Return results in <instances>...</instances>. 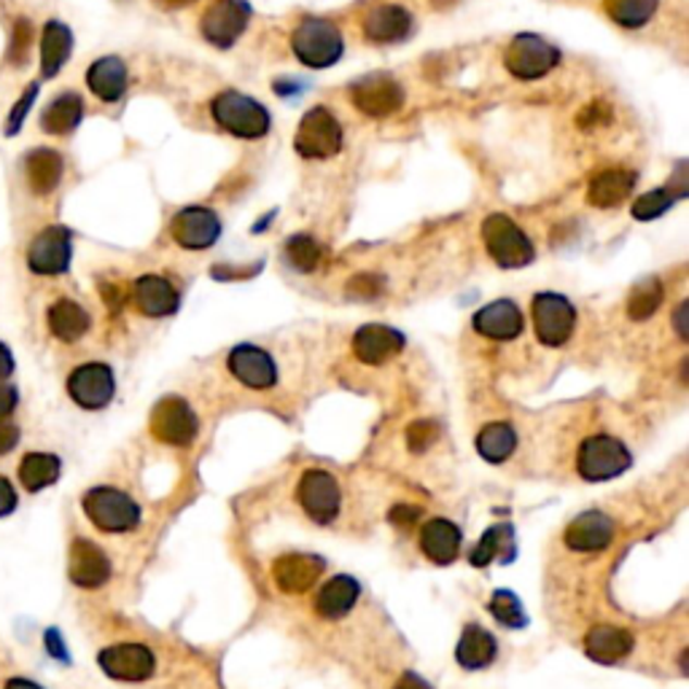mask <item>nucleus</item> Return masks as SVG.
Wrapping results in <instances>:
<instances>
[{
  "instance_id": "a18cd8bd",
  "label": "nucleus",
  "mask_w": 689,
  "mask_h": 689,
  "mask_svg": "<svg viewBox=\"0 0 689 689\" xmlns=\"http://www.w3.org/2000/svg\"><path fill=\"white\" fill-rule=\"evenodd\" d=\"M36 95H38V84H30V87L25 89V95H22L20 103L11 109L9 114V122H5V135H16L22 129V124H25L27 114H30L33 103H36Z\"/></svg>"
},
{
  "instance_id": "393cba45",
  "label": "nucleus",
  "mask_w": 689,
  "mask_h": 689,
  "mask_svg": "<svg viewBox=\"0 0 689 689\" xmlns=\"http://www.w3.org/2000/svg\"><path fill=\"white\" fill-rule=\"evenodd\" d=\"M461 528L444 517H434L421 530V550L437 566H448L461 552Z\"/></svg>"
},
{
  "instance_id": "c756f323",
  "label": "nucleus",
  "mask_w": 689,
  "mask_h": 689,
  "mask_svg": "<svg viewBox=\"0 0 689 689\" xmlns=\"http://www.w3.org/2000/svg\"><path fill=\"white\" fill-rule=\"evenodd\" d=\"M636 189V173L623 171V167H612V171L598 173L590 180V189H587V200L596 208H617Z\"/></svg>"
},
{
  "instance_id": "4be33fe9",
  "label": "nucleus",
  "mask_w": 689,
  "mask_h": 689,
  "mask_svg": "<svg viewBox=\"0 0 689 689\" xmlns=\"http://www.w3.org/2000/svg\"><path fill=\"white\" fill-rule=\"evenodd\" d=\"M402 348H404L402 331L391 329V326H383V324L361 326L353 337V353L355 359L364 361V364H383V361L393 359V355H397Z\"/></svg>"
},
{
  "instance_id": "bf43d9fd",
  "label": "nucleus",
  "mask_w": 689,
  "mask_h": 689,
  "mask_svg": "<svg viewBox=\"0 0 689 689\" xmlns=\"http://www.w3.org/2000/svg\"><path fill=\"white\" fill-rule=\"evenodd\" d=\"M3 689H43V687L36 685V681H30V679H11V681H5Z\"/></svg>"
},
{
  "instance_id": "ea45409f",
  "label": "nucleus",
  "mask_w": 689,
  "mask_h": 689,
  "mask_svg": "<svg viewBox=\"0 0 689 689\" xmlns=\"http://www.w3.org/2000/svg\"><path fill=\"white\" fill-rule=\"evenodd\" d=\"M286 256L291 262L293 270L299 273H315L324 262V248L315 237L310 235H293L291 240L286 242Z\"/></svg>"
},
{
  "instance_id": "bb28decb",
  "label": "nucleus",
  "mask_w": 689,
  "mask_h": 689,
  "mask_svg": "<svg viewBox=\"0 0 689 689\" xmlns=\"http://www.w3.org/2000/svg\"><path fill=\"white\" fill-rule=\"evenodd\" d=\"M87 84L95 98H100L103 103H116V100H122L127 95V65H124V60L114 58V54L100 58L87 71Z\"/></svg>"
},
{
  "instance_id": "4c0bfd02",
  "label": "nucleus",
  "mask_w": 689,
  "mask_h": 689,
  "mask_svg": "<svg viewBox=\"0 0 689 689\" xmlns=\"http://www.w3.org/2000/svg\"><path fill=\"white\" fill-rule=\"evenodd\" d=\"M657 5L660 0H606L603 9H606V14L612 16L619 27H625V30H638V27H643L652 20Z\"/></svg>"
},
{
  "instance_id": "f257e3e1",
  "label": "nucleus",
  "mask_w": 689,
  "mask_h": 689,
  "mask_svg": "<svg viewBox=\"0 0 689 689\" xmlns=\"http://www.w3.org/2000/svg\"><path fill=\"white\" fill-rule=\"evenodd\" d=\"M291 49L302 65L321 71V67H331L340 62L344 54V41L335 22L321 20V16H308L291 33Z\"/></svg>"
},
{
  "instance_id": "de8ad7c7",
  "label": "nucleus",
  "mask_w": 689,
  "mask_h": 689,
  "mask_svg": "<svg viewBox=\"0 0 689 689\" xmlns=\"http://www.w3.org/2000/svg\"><path fill=\"white\" fill-rule=\"evenodd\" d=\"M609 118H612L609 105L603 103V100H596V103H590L579 116H576V124H579L581 129H592L601 127V124H609Z\"/></svg>"
},
{
  "instance_id": "6e6d98bb",
  "label": "nucleus",
  "mask_w": 689,
  "mask_h": 689,
  "mask_svg": "<svg viewBox=\"0 0 689 689\" xmlns=\"http://www.w3.org/2000/svg\"><path fill=\"white\" fill-rule=\"evenodd\" d=\"M11 372H14V355H11V350L0 342V380L11 377Z\"/></svg>"
},
{
  "instance_id": "79ce46f5",
  "label": "nucleus",
  "mask_w": 689,
  "mask_h": 689,
  "mask_svg": "<svg viewBox=\"0 0 689 689\" xmlns=\"http://www.w3.org/2000/svg\"><path fill=\"white\" fill-rule=\"evenodd\" d=\"M679 200L681 197L676 195L674 189H668V186H665V189H654L649 191V195L638 197L636 205H632V216H636L638 222H652V218H660L663 213H668Z\"/></svg>"
},
{
  "instance_id": "e433bc0d",
  "label": "nucleus",
  "mask_w": 689,
  "mask_h": 689,
  "mask_svg": "<svg viewBox=\"0 0 689 689\" xmlns=\"http://www.w3.org/2000/svg\"><path fill=\"white\" fill-rule=\"evenodd\" d=\"M20 479L30 493L49 488L60 479V459L52 453H30L20 463Z\"/></svg>"
},
{
  "instance_id": "cd10ccee",
  "label": "nucleus",
  "mask_w": 689,
  "mask_h": 689,
  "mask_svg": "<svg viewBox=\"0 0 689 689\" xmlns=\"http://www.w3.org/2000/svg\"><path fill=\"white\" fill-rule=\"evenodd\" d=\"M499 654V643H496L493 632H488L483 625L472 623L466 625L461 632V641L455 647V660H459L461 668L466 671H483Z\"/></svg>"
},
{
  "instance_id": "0eeeda50",
  "label": "nucleus",
  "mask_w": 689,
  "mask_h": 689,
  "mask_svg": "<svg viewBox=\"0 0 689 689\" xmlns=\"http://www.w3.org/2000/svg\"><path fill=\"white\" fill-rule=\"evenodd\" d=\"M558 62H561V52L536 33H519L512 38L504 54L506 71L519 82H536V78L547 76L550 71H555Z\"/></svg>"
},
{
  "instance_id": "c03bdc74",
  "label": "nucleus",
  "mask_w": 689,
  "mask_h": 689,
  "mask_svg": "<svg viewBox=\"0 0 689 689\" xmlns=\"http://www.w3.org/2000/svg\"><path fill=\"white\" fill-rule=\"evenodd\" d=\"M33 47V25L27 20H16L11 27V47H9V62L11 65H25L27 54Z\"/></svg>"
},
{
  "instance_id": "f8f14e48",
  "label": "nucleus",
  "mask_w": 689,
  "mask_h": 689,
  "mask_svg": "<svg viewBox=\"0 0 689 689\" xmlns=\"http://www.w3.org/2000/svg\"><path fill=\"white\" fill-rule=\"evenodd\" d=\"M67 393L84 410H103L111 404L116 393L114 372L109 364L89 361V364L76 366L67 377Z\"/></svg>"
},
{
  "instance_id": "f704fd0d",
  "label": "nucleus",
  "mask_w": 689,
  "mask_h": 689,
  "mask_svg": "<svg viewBox=\"0 0 689 689\" xmlns=\"http://www.w3.org/2000/svg\"><path fill=\"white\" fill-rule=\"evenodd\" d=\"M84 118V100L76 92H62L58 100L47 105L41 124L49 135H67L82 124Z\"/></svg>"
},
{
  "instance_id": "7c9ffc66",
  "label": "nucleus",
  "mask_w": 689,
  "mask_h": 689,
  "mask_svg": "<svg viewBox=\"0 0 689 689\" xmlns=\"http://www.w3.org/2000/svg\"><path fill=\"white\" fill-rule=\"evenodd\" d=\"M515 528L510 523H499L488 528L479 539V544L472 550V566L485 568L490 563H512L515 561Z\"/></svg>"
},
{
  "instance_id": "f3484780",
  "label": "nucleus",
  "mask_w": 689,
  "mask_h": 689,
  "mask_svg": "<svg viewBox=\"0 0 689 689\" xmlns=\"http://www.w3.org/2000/svg\"><path fill=\"white\" fill-rule=\"evenodd\" d=\"M229 372L253 391H267L278 383V366L267 350L256 344H237L229 353Z\"/></svg>"
},
{
  "instance_id": "3c124183",
  "label": "nucleus",
  "mask_w": 689,
  "mask_h": 689,
  "mask_svg": "<svg viewBox=\"0 0 689 689\" xmlns=\"http://www.w3.org/2000/svg\"><path fill=\"white\" fill-rule=\"evenodd\" d=\"M16 442H20V428L14 423L0 421V455L11 453L16 448Z\"/></svg>"
},
{
  "instance_id": "9d476101",
  "label": "nucleus",
  "mask_w": 689,
  "mask_h": 689,
  "mask_svg": "<svg viewBox=\"0 0 689 689\" xmlns=\"http://www.w3.org/2000/svg\"><path fill=\"white\" fill-rule=\"evenodd\" d=\"M350 100L364 116L388 118L404 105V89L397 78L386 76V73H372L350 87Z\"/></svg>"
},
{
  "instance_id": "4d7b16f0",
  "label": "nucleus",
  "mask_w": 689,
  "mask_h": 689,
  "mask_svg": "<svg viewBox=\"0 0 689 689\" xmlns=\"http://www.w3.org/2000/svg\"><path fill=\"white\" fill-rule=\"evenodd\" d=\"M393 689H434V687L428 685L426 679H421L417 674H404L402 679H399V685Z\"/></svg>"
},
{
  "instance_id": "8fccbe9b",
  "label": "nucleus",
  "mask_w": 689,
  "mask_h": 689,
  "mask_svg": "<svg viewBox=\"0 0 689 689\" xmlns=\"http://www.w3.org/2000/svg\"><path fill=\"white\" fill-rule=\"evenodd\" d=\"M16 510V490L5 477H0V517L11 515Z\"/></svg>"
},
{
  "instance_id": "dca6fc26",
  "label": "nucleus",
  "mask_w": 689,
  "mask_h": 689,
  "mask_svg": "<svg viewBox=\"0 0 689 689\" xmlns=\"http://www.w3.org/2000/svg\"><path fill=\"white\" fill-rule=\"evenodd\" d=\"M73 259V237L65 227H47L27 248V267L36 275L67 273Z\"/></svg>"
},
{
  "instance_id": "5fc2aeb1",
  "label": "nucleus",
  "mask_w": 689,
  "mask_h": 689,
  "mask_svg": "<svg viewBox=\"0 0 689 689\" xmlns=\"http://www.w3.org/2000/svg\"><path fill=\"white\" fill-rule=\"evenodd\" d=\"M687 310H689V304L687 302H681L679 308H676V313H674V326H676V331H679V337L681 340H687L689 337V329H687Z\"/></svg>"
},
{
  "instance_id": "c85d7f7f",
  "label": "nucleus",
  "mask_w": 689,
  "mask_h": 689,
  "mask_svg": "<svg viewBox=\"0 0 689 689\" xmlns=\"http://www.w3.org/2000/svg\"><path fill=\"white\" fill-rule=\"evenodd\" d=\"M359 596L361 587L353 576H335L315 596V612L324 619H342L344 614L353 612Z\"/></svg>"
},
{
  "instance_id": "4468645a",
  "label": "nucleus",
  "mask_w": 689,
  "mask_h": 689,
  "mask_svg": "<svg viewBox=\"0 0 689 689\" xmlns=\"http://www.w3.org/2000/svg\"><path fill=\"white\" fill-rule=\"evenodd\" d=\"M105 676L116 681H146L154 676L156 657L146 643H114L98 654Z\"/></svg>"
},
{
  "instance_id": "ddd939ff",
  "label": "nucleus",
  "mask_w": 689,
  "mask_h": 689,
  "mask_svg": "<svg viewBox=\"0 0 689 689\" xmlns=\"http://www.w3.org/2000/svg\"><path fill=\"white\" fill-rule=\"evenodd\" d=\"M197 428L200 423H197L195 410L180 397H165L151 412V434L173 448H186L195 442Z\"/></svg>"
},
{
  "instance_id": "603ef678",
  "label": "nucleus",
  "mask_w": 689,
  "mask_h": 689,
  "mask_svg": "<svg viewBox=\"0 0 689 689\" xmlns=\"http://www.w3.org/2000/svg\"><path fill=\"white\" fill-rule=\"evenodd\" d=\"M16 402H20V393H16V388L3 386V383H0V421H3V417H9L11 412L16 410Z\"/></svg>"
},
{
  "instance_id": "6ab92c4d",
  "label": "nucleus",
  "mask_w": 689,
  "mask_h": 689,
  "mask_svg": "<svg viewBox=\"0 0 689 689\" xmlns=\"http://www.w3.org/2000/svg\"><path fill=\"white\" fill-rule=\"evenodd\" d=\"M71 581L84 590H98L111 579V561L95 541L76 539L71 544Z\"/></svg>"
},
{
  "instance_id": "5701e85b",
  "label": "nucleus",
  "mask_w": 689,
  "mask_h": 689,
  "mask_svg": "<svg viewBox=\"0 0 689 689\" xmlns=\"http://www.w3.org/2000/svg\"><path fill=\"white\" fill-rule=\"evenodd\" d=\"M614 541V523L603 512H585L566 528V544L574 552H601Z\"/></svg>"
},
{
  "instance_id": "b1692460",
  "label": "nucleus",
  "mask_w": 689,
  "mask_h": 689,
  "mask_svg": "<svg viewBox=\"0 0 689 689\" xmlns=\"http://www.w3.org/2000/svg\"><path fill=\"white\" fill-rule=\"evenodd\" d=\"M587 657L601 665H617L632 652V632L619 625H596L585 636Z\"/></svg>"
},
{
  "instance_id": "a19ab883",
  "label": "nucleus",
  "mask_w": 689,
  "mask_h": 689,
  "mask_svg": "<svg viewBox=\"0 0 689 689\" xmlns=\"http://www.w3.org/2000/svg\"><path fill=\"white\" fill-rule=\"evenodd\" d=\"M488 612L493 614L496 623H501L504 628H525V625H528V614H525L523 603H519V598L510 590H496L493 596H490Z\"/></svg>"
},
{
  "instance_id": "a211bd4d",
  "label": "nucleus",
  "mask_w": 689,
  "mask_h": 689,
  "mask_svg": "<svg viewBox=\"0 0 689 689\" xmlns=\"http://www.w3.org/2000/svg\"><path fill=\"white\" fill-rule=\"evenodd\" d=\"M472 326L477 335L496 342H510L523 335V313L512 299H496L474 313Z\"/></svg>"
},
{
  "instance_id": "052dcab7",
  "label": "nucleus",
  "mask_w": 689,
  "mask_h": 689,
  "mask_svg": "<svg viewBox=\"0 0 689 689\" xmlns=\"http://www.w3.org/2000/svg\"><path fill=\"white\" fill-rule=\"evenodd\" d=\"M156 3L162 5V9H184V5H189L191 0H156Z\"/></svg>"
},
{
  "instance_id": "473e14b6",
  "label": "nucleus",
  "mask_w": 689,
  "mask_h": 689,
  "mask_svg": "<svg viewBox=\"0 0 689 689\" xmlns=\"http://www.w3.org/2000/svg\"><path fill=\"white\" fill-rule=\"evenodd\" d=\"M49 331L62 342H76L82 340L89 331L92 321H89V313L73 299H58V302L49 308Z\"/></svg>"
},
{
  "instance_id": "58836bf2",
  "label": "nucleus",
  "mask_w": 689,
  "mask_h": 689,
  "mask_svg": "<svg viewBox=\"0 0 689 689\" xmlns=\"http://www.w3.org/2000/svg\"><path fill=\"white\" fill-rule=\"evenodd\" d=\"M660 304H663V284H660V278L649 275L630 291L628 315L632 321H647L657 313Z\"/></svg>"
},
{
  "instance_id": "39448f33",
  "label": "nucleus",
  "mask_w": 689,
  "mask_h": 689,
  "mask_svg": "<svg viewBox=\"0 0 689 689\" xmlns=\"http://www.w3.org/2000/svg\"><path fill=\"white\" fill-rule=\"evenodd\" d=\"M84 512L105 534H127L140 525V506L116 488H92L84 493Z\"/></svg>"
},
{
  "instance_id": "c9c22d12",
  "label": "nucleus",
  "mask_w": 689,
  "mask_h": 689,
  "mask_svg": "<svg viewBox=\"0 0 689 689\" xmlns=\"http://www.w3.org/2000/svg\"><path fill=\"white\" fill-rule=\"evenodd\" d=\"M517 448V431L510 423H488L477 434V453L488 463H504Z\"/></svg>"
},
{
  "instance_id": "7ed1b4c3",
  "label": "nucleus",
  "mask_w": 689,
  "mask_h": 689,
  "mask_svg": "<svg viewBox=\"0 0 689 689\" xmlns=\"http://www.w3.org/2000/svg\"><path fill=\"white\" fill-rule=\"evenodd\" d=\"M483 240L490 259H493L501 270L528 267L536 256L534 242L528 240V235H525L510 216H504V213H493V216L485 218Z\"/></svg>"
},
{
  "instance_id": "2f4dec72",
  "label": "nucleus",
  "mask_w": 689,
  "mask_h": 689,
  "mask_svg": "<svg viewBox=\"0 0 689 689\" xmlns=\"http://www.w3.org/2000/svg\"><path fill=\"white\" fill-rule=\"evenodd\" d=\"M25 173H27V184L36 195H52L60 186L62 173H65V162L54 149H33L27 154L25 162Z\"/></svg>"
},
{
  "instance_id": "f03ea898",
  "label": "nucleus",
  "mask_w": 689,
  "mask_h": 689,
  "mask_svg": "<svg viewBox=\"0 0 689 689\" xmlns=\"http://www.w3.org/2000/svg\"><path fill=\"white\" fill-rule=\"evenodd\" d=\"M211 114L218 127L242 140L264 138L270 129V114L259 100L242 92H222L211 100Z\"/></svg>"
},
{
  "instance_id": "49530a36",
  "label": "nucleus",
  "mask_w": 689,
  "mask_h": 689,
  "mask_svg": "<svg viewBox=\"0 0 689 689\" xmlns=\"http://www.w3.org/2000/svg\"><path fill=\"white\" fill-rule=\"evenodd\" d=\"M344 291L353 299H375L383 293V278H377V275H355Z\"/></svg>"
},
{
  "instance_id": "37998d69",
  "label": "nucleus",
  "mask_w": 689,
  "mask_h": 689,
  "mask_svg": "<svg viewBox=\"0 0 689 689\" xmlns=\"http://www.w3.org/2000/svg\"><path fill=\"white\" fill-rule=\"evenodd\" d=\"M437 439H439V423L437 421L421 417V421H415L406 426V448H410V453H415V455L426 453V450L431 448Z\"/></svg>"
},
{
  "instance_id": "1a4fd4ad",
  "label": "nucleus",
  "mask_w": 689,
  "mask_h": 689,
  "mask_svg": "<svg viewBox=\"0 0 689 689\" xmlns=\"http://www.w3.org/2000/svg\"><path fill=\"white\" fill-rule=\"evenodd\" d=\"M297 501L310 519L326 525L340 515L342 493L337 479L324 468H310L297 485Z\"/></svg>"
},
{
  "instance_id": "680f3d73",
  "label": "nucleus",
  "mask_w": 689,
  "mask_h": 689,
  "mask_svg": "<svg viewBox=\"0 0 689 689\" xmlns=\"http://www.w3.org/2000/svg\"><path fill=\"white\" fill-rule=\"evenodd\" d=\"M431 3H437V5H450V3H455V0H431Z\"/></svg>"
},
{
  "instance_id": "20e7f679",
  "label": "nucleus",
  "mask_w": 689,
  "mask_h": 689,
  "mask_svg": "<svg viewBox=\"0 0 689 689\" xmlns=\"http://www.w3.org/2000/svg\"><path fill=\"white\" fill-rule=\"evenodd\" d=\"M630 450L625 442L609 434H596V437L585 439L576 453V472L587 483H603V479H614L630 468Z\"/></svg>"
},
{
  "instance_id": "6e6552de",
  "label": "nucleus",
  "mask_w": 689,
  "mask_h": 689,
  "mask_svg": "<svg viewBox=\"0 0 689 689\" xmlns=\"http://www.w3.org/2000/svg\"><path fill=\"white\" fill-rule=\"evenodd\" d=\"M576 326V310L563 293L541 291L534 297V329L536 340L547 348H561L572 340Z\"/></svg>"
},
{
  "instance_id": "72a5a7b5",
  "label": "nucleus",
  "mask_w": 689,
  "mask_h": 689,
  "mask_svg": "<svg viewBox=\"0 0 689 689\" xmlns=\"http://www.w3.org/2000/svg\"><path fill=\"white\" fill-rule=\"evenodd\" d=\"M73 49V33L71 27L62 25V22H49L43 27V38H41V73L43 78L58 76L60 67L65 65L67 58H71Z\"/></svg>"
},
{
  "instance_id": "aec40b11",
  "label": "nucleus",
  "mask_w": 689,
  "mask_h": 689,
  "mask_svg": "<svg viewBox=\"0 0 689 689\" xmlns=\"http://www.w3.org/2000/svg\"><path fill=\"white\" fill-rule=\"evenodd\" d=\"M324 568V558L291 552V555L278 558V561L273 563V579L280 590L288 592V596H299V592H308L310 587L321 579Z\"/></svg>"
},
{
  "instance_id": "a878e982",
  "label": "nucleus",
  "mask_w": 689,
  "mask_h": 689,
  "mask_svg": "<svg viewBox=\"0 0 689 689\" xmlns=\"http://www.w3.org/2000/svg\"><path fill=\"white\" fill-rule=\"evenodd\" d=\"M412 33V14L404 5H375L364 20V36L375 43L404 41Z\"/></svg>"
},
{
  "instance_id": "2eb2a0df",
  "label": "nucleus",
  "mask_w": 689,
  "mask_h": 689,
  "mask_svg": "<svg viewBox=\"0 0 689 689\" xmlns=\"http://www.w3.org/2000/svg\"><path fill=\"white\" fill-rule=\"evenodd\" d=\"M171 235L186 251H208L222 237V218L205 205H189L173 216Z\"/></svg>"
},
{
  "instance_id": "423d86ee",
  "label": "nucleus",
  "mask_w": 689,
  "mask_h": 689,
  "mask_svg": "<svg viewBox=\"0 0 689 689\" xmlns=\"http://www.w3.org/2000/svg\"><path fill=\"white\" fill-rule=\"evenodd\" d=\"M293 149L304 160H329L342 149V127L337 116L324 105H315L299 122Z\"/></svg>"
},
{
  "instance_id": "864d4df0",
  "label": "nucleus",
  "mask_w": 689,
  "mask_h": 689,
  "mask_svg": "<svg viewBox=\"0 0 689 689\" xmlns=\"http://www.w3.org/2000/svg\"><path fill=\"white\" fill-rule=\"evenodd\" d=\"M47 643H49V654H52V657H58V660H62V663H67V652L62 649V641H60V632L58 630H49L47 632Z\"/></svg>"
},
{
  "instance_id": "13d9d810",
  "label": "nucleus",
  "mask_w": 689,
  "mask_h": 689,
  "mask_svg": "<svg viewBox=\"0 0 689 689\" xmlns=\"http://www.w3.org/2000/svg\"><path fill=\"white\" fill-rule=\"evenodd\" d=\"M103 299H105V302H109V304H111V308H114V310H116V308H122V299H124V293H122V291H118V288H116V286H105V288H103Z\"/></svg>"
},
{
  "instance_id": "09e8293b",
  "label": "nucleus",
  "mask_w": 689,
  "mask_h": 689,
  "mask_svg": "<svg viewBox=\"0 0 689 689\" xmlns=\"http://www.w3.org/2000/svg\"><path fill=\"white\" fill-rule=\"evenodd\" d=\"M423 515L421 506H410V504H397L391 512H388V519L393 525H412L417 523V517Z\"/></svg>"
},
{
  "instance_id": "9b49d317",
  "label": "nucleus",
  "mask_w": 689,
  "mask_h": 689,
  "mask_svg": "<svg viewBox=\"0 0 689 689\" xmlns=\"http://www.w3.org/2000/svg\"><path fill=\"white\" fill-rule=\"evenodd\" d=\"M248 22H251L248 3H242V0H213L202 14L200 30L213 47L229 49L246 33Z\"/></svg>"
},
{
  "instance_id": "412c9836",
  "label": "nucleus",
  "mask_w": 689,
  "mask_h": 689,
  "mask_svg": "<svg viewBox=\"0 0 689 689\" xmlns=\"http://www.w3.org/2000/svg\"><path fill=\"white\" fill-rule=\"evenodd\" d=\"M133 299L140 313L149 315V318H167L180 304L178 288L162 275H143V278L135 280Z\"/></svg>"
}]
</instances>
